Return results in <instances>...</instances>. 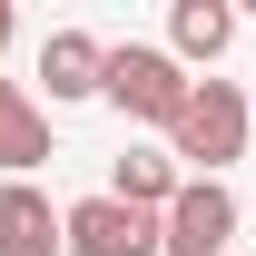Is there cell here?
Returning a JSON list of instances; mask_svg holds the SVG:
<instances>
[{
    "label": "cell",
    "instance_id": "30bf717a",
    "mask_svg": "<svg viewBox=\"0 0 256 256\" xmlns=\"http://www.w3.org/2000/svg\"><path fill=\"white\" fill-rule=\"evenodd\" d=\"M10 40H20V20H10V0H0V50H10Z\"/></svg>",
    "mask_w": 256,
    "mask_h": 256
},
{
    "label": "cell",
    "instance_id": "5b68a950",
    "mask_svg": "<svg viewBox=\"0 0 256 256\" xmlns=\"http://www.w3.org/2000/svg\"><path fill=\"white\" fill-rule=\"evenodd\" d=\"M98 69H108V40L98 30H50L40 40V89H50V108L98 98Z\"/></svg>",
    "mask_w": 256,
    "mask_h": 256
},
{
    "label": "cell",
    "instance_id": "6da1fadb",
    "mask_svg": "<svg viewBox=\"0 0 256 256\" xmlns=\"http://www.w3.org/2000/svg\"><path fill=\"white\" fill-rule=\"evenodd\" d=\"M168 158H178V178H226L246 158V89L236 79H197L188 108L168 118Z\"/></svg>",
    "mask_w": 256,
    "mask_h": 256
},
{
    "label": "cell",
    "instance_id": "ba28073f",
    "mask_svg": "<svg viewBox=\"0 0 256 256\" xmlns=\"http://www.w3.org/2000/svg\"><path fill=\"white\" fill-rule=\"evenodd\" d=\"M50 168V108L20 79H0V178H40Z\"/></svg>",
    "mask_w": 256,
    "mask_h": 256
},
{
    "label": "cell",
    "instance_id": "52a82bcc",
    "mask_svg": "<svg viewBox=\"0 0 256 256\" xmlns=\"http://www.w3.org/2000/svg\"><path fill=\"white\" fill-rule=\"evenodd\" d=\"M0 256H60V207L40 178H0Z\"/></svg>",
    "mask_w": 256,
    "mask_h": 256
},
{
    "label": "cell",
    "instance_id": "8992f818",
    "mask_svg": "<svg viewBox=\"0 0 256 256\" xmlns=\"http://www.w3.org/2000/svg\"><path fill=\"white\" fill-rule=\"evenodd\" d=\"M158 50L188 69V79H197V69H217L226 50H236V10H226V0H178V10H168V40H158Z\"/></svg>",
    "mask_w": 256,
    "mask_h": 256
},
{
    "label": "cell",
    "instance_id": "277c9868",
    "mask_svg": "<svg viewBox=\"0 0 256 256\" xmlns=\"http://www.w3.org/2000/svg\"><path fill=\"white\" fill-rule=\"evenodd\" d=\"M60 256H158V217L118 197H69L60 207Z\"/></svg>",
    "mask_w": 256,
    "mask_h": 256
},
{
    "label": "cell",
    "instance_id": "7a4b0ae2",
    "mask_svg": "<svg viewBox=\"0 0 256 256\" xmlns=\"http://www.w3.org/2000/svg\"><path fill=\"white\" fill-rule=\"evenodd\" d=\"M188 69L168 60L158 40H108V69H98V98H108V108H118V118H138V128H158L168 138V118H178V108H188Z\"/></svg>",
    "mask_w": 256,
    "mask_h": 256
},
{
    "label": "cell",
    "instance_id": "3957f363",
    "mask_svg": "<svg viewBox=\"0 0 256 256\" xmlns=\"http://www.w3.org/2000/svg\"><path fill=\"white\" fill-rule=\"evenodd\" d=\"M246 226L226 178H188V188L158 207V256H226V236Z\"/></svg>",
    "mask_w": 256,
    "mask_h": 256
},
{
    "label": "cell",
    "instance_id": "9c48e42d",
    "mask_svg": "<svg viewBox=\"0 0 256 256\" xmlns=\"http://www.w3.org/2000/svg\"><path fill=\"white\" fill-rule=\"evenodd\" d=\"M178 188H188V178H178V158H168V148H128V158L108 168V188H98V197H118V207H138V217H158Z\"/></svg>",
    "mask_w": 256,
    "mask_h": 256
}]
</instances>
